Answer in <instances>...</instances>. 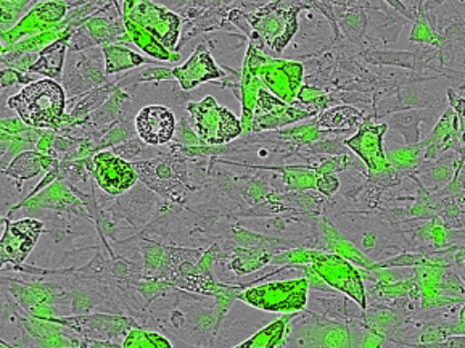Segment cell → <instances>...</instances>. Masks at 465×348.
<instances>
[{"mask_svg":"<svg viewBox=\"0 0 465 348\" xmlns=\"http://www.w3.org/2000/svg\"><path fill=\"white\" fill-rule=\"evenodd\" d=\"M126 26L135 43L158 58H166L160 50H176L181 18L152 0H141L129 14Z\"/></svg>","mask_w":465,"mask_h":348,"instance_id":"6da1fadb","label":"cell"},{"mask_svg":"<svg viewBox=\"0 0 465 348\" xmlns=\"http://www.w3.org/2000/svg\"><path fill=\"white\" fill-rule=\"evenodd\" d=\"M94 176L110 195L126 193L137 181L134 168L112 152H100L94 156Z\"/></svg>","mask_w":465,"mask_h":348,"instance_id":"ba28073f","label":"cell"},{"mask_svg":"<svg viewBox=\"0 0 465 348\" xmlns=\"http://www.w3.org/2000/svg\"><path fill=\"white\" fill-rule=\"evenodd\" d=\"M308 281L296 279L287 283H274L254 287L242 293L240 299L250 305L258 306L268 312H296L306 303Z\"/></svg>","mask_w":465,"mask_h":348,"instance_id":"277c9868","label":"cell"},{"mask_svg":"<svg viewBox=\"0 0 465 348\" xmlns=\"http://www.w3.org/2000/svg\"><path fill=\"white\" fill-rule=\"evenodd\" d=\"M0 50H2V44H0Z\"/></svg>","mask_w":465,"mask_h":348,"instance_id":"44dd1931","label":"cell"},{"mask_svg":"<svg viewBox=\"0 0 465 348\" xmlns=\"http://www.w3.org/2000/svg\"><path fill=\"white\" fill-rule=\"evenodd\" d=\"M387 124H362L360 133L345 141L350 149L354 150L358 155L366 162L369 170L372 173H383L388 170L387 156L381 149V137L387 131Z\"/></svg>","mask_w":465,"mask_h":348,"instance_id":"8fae6325","label":"cell"},{"mask_svg":"<svg viewBox=\"0 0 465 348\" xmlns=\"http://www.w3.org/2000/svg\"><path fill=\"white\" fill-rule=\"evenodd\" d=\"M311 114H302L295 108L289 107L283 100L277 99L272 94L266 93L264 89L258 94V107H256V129L279 128L282 124L300 120Z\"/></svg>","mask_w":465,"mask_h":348,"instance_id":"4fadbf2b","label":"cell"},{"mask_svg":"<svg viewBox=\"0 0 465 348\" xmlns=\"http://www.w3.org/2000/svg\"><path fill=\"white\" fill-rule=\"evenodd\" d=\"M253 72L279 99L283 102L296 99L303 78L302 65L283 60H264L253 68Z\"/></svg>","mask_w":465,"mask_h":348,"instance_id":"52a82bcc","label":"cell"},{"mask_svg":"<svg viewBox=\"0 0 465 348\" xmlns=\"http://www.w3.org/2000/svg\"><path fill=\"white\" fill-rule=\"evenodd\" d=\"M298 12L300 8L285 10V8L271 5V7L262 8L258 14L252 15L250 22L271 49L282 52L298 29V23H296Z\"/></svg>","mask_w":465,"mask_h":348,"instance_id":"8992f818","label":"cell"},{"mask_svg":"<svg viewBox=\"0 0 465 348\" xmlns=\"http://www.w3.org/2000/svg\"><path fill=\"white\" fill-rule=\"evenodd\" d=\"M139 2L141 0H126V14H129L135 7V4H139Z\"/></svg>","mask_w":465,"mask_h":348,"instance_id":"d6986e66","label":"cell"},{"mask_svg":"<svg viewBox=\"0 0 465 348\" xmlns=\"http://www.w3.org/2000/svg\"><path fill=\"white\" fill-rule=\"evenodd\" d=\"M104 52H105L106 57V75L127 70V68H134L145 62L141 55H137L131 50L123 49V47H106Z\"/></svg>","mask_w":465,"mask_h":348,"instance_id":"2e32d148","label":"cell"},{"mask_svg":"<svg viewBox=\"0 0 465 348\" xmlns=\"http://www.w3.org/2000/svg\"><path fill=\"white\" fill-rule=\"evenodd\" d=\"M135 129L142 141L150 145L170 143L176 129V118L170 108L148 105L135 116Z\"/></svg>","mask_w":465,"mask_h":348,"instance_id":"9c48e42d","label":"cell"},{"mask_svg":"<svg viewBox=\"0 0 465 348\" xmlns=\"http://www.w3.org/2000/svg\"><path fill=\"white\" fill-rule=\"evenodd\" d=\"M64 52H66V39H60L57 43L50 44L49 47L41 52L37 64L29 68L31 73H44L47 76H57L62 65H64Z\"/></svg>","mask_w":465,"mask_h":348,"instance_id":"5bb4252c","label":"cell"},{"mask_svg":"<svg viewBox=\"0 0 465 348\" xmlns=\"http://www.w3.org/2000/svg\"><path fill=\"white\" fill-rule=\"evenodd\" d=\"M41 231L43 223L39 221L23 220L10 224L5 235L0 239V262H23Z\"/></svg>","mask_w":465,"mask_h":348,"instance_id":"30bf717a","label":"cell"},{"mask_svg":"<svg viewBox=\"0 0 465 348\" xmlns=\"http://www.w3.org/2000/svg\"><path fill=\"white\" fill-rule=\"evenodd\" d=\"M362 114L351 107L331 108L319 118V126L325 129H350L360 124Z\"/></svg>","mask_w":465,"mask_h":348,"instance_id":"9a60e30c","label":"cell"},{"mask_svg":"<svg viewBox=\"0 0 465 348\" xmlns=\"http://www.w3.org/2000/svg\"><path fill=\"white\" fill-rule=\"evenodd\" d=\"M311 262L314 264V273L321 276L325 284L345 292L346 295H350L354 302L366 308V292L362 277L360 271L354 270L348 260L339 255L314 254L311 255Z\"/></svg>","mask_w":465,"mask_h":348,"instance_id":"5b68a950","label":"cell"},{"mask_svg":"<svg viewBox=\"0 0 465 348\" xmlns=\"http://www.w3.org/2000/svg\"><path fill=\"white\" fill-rule=\"evenodd\" d=\"M2 314H4V302L0 300V316H2Z\"/></svg>","mask_w":465,"mask_h":348,"instance_id":"ffe728a7","label":"cell"},{"mask_svg":"<svg viewBox=\"0 0 465 348\" xmlns=\"http://www.w3.org/2000/svg\"><path fill=\"white\" fill-rule=\"evenodd\" d=\"M64 91L52 79L31 83L22 93L8 100V107L14 108L20 118L33 128L57 126L64 116Z\"/></svg>","mask_w":465,"mask_h":348,"instance_id":"7a4b0ae2","label":"cell"},{"mask_svg":"<svg viewBox=\"0 0 465 348\" xmlns=\"http://www.w3.org/2000/svg\"><path fill=\"white\" fill-rule=\"evenodd\" d=\"M187 108L191 112L192 126L203 143L212 145L226 144L242 133L239 118L227 108L221 107L213 97L189 104Z\"/></svg>","mask_w":465,"mask_h":348,"instance_id":"3957f363","label":"cell"},{"mask_svg":"<svg viewBox=\"0 0 465 348\" xmlns=\"http://www.w3.org/2000/svg\"><path fill=\"white\" fill-rule=\"evenodd\" d=\"M37 160H39V156L35 155V154L25 152L18 158H15L12 164H10V168L5 173L10 174V176H14V178H33L41 170V164H39Z\"/></svg>","mask_w":465,"mask_h":348,"instance_id":"e0dca14e","label":"cell"},{"mask_svg":"<svg viewBox=\"0 0 465 348\" xmlns=\"http://www.w3.org/2000/svg\"><path fill=\"white\" fill-rule=\"evenodd\" d=\"M454 254H456V255H454V263L458 264L460 270L465 271V245L464 247H458Z\"/></svg>","mask_w":465,"mask_h":348,"instance_id":"ac0fdd59","label":"cell"},{"mask_svg":"<svg viewBox=\"0 0 465 348\" xmlns=\"http://www.w3.org/2000/svg\"><path fill=\"white\" fill-rule=\"evenodd\" d=\"M173 76L183 85V91H191L204 81L221 78L223 72L214 64L208 49L204 45H198L192 57L183 66H177L173 70Z\"/></svg>","mask_w":465,"mask_h":348,"instance_id":"7c38bea8","label":"cell"}]
</instances>
